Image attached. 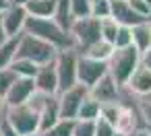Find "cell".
Returning a JSON list of instances; mask_svg holds the SVG:
<instances>
[{
	"label": "cell",
	"instance_id": "e575fe53",
	"mask_svg": "<svg viewBox=\"0 0 151 136\" xmlns=\"http://www.w3.org/2000/svg\"><path fill=\"white\" fill-rule=\"evenodd\" d=\"M128 136H149V134L145 132V128H137V130H134V132H130Z\"/></svg>",
	"mask_w": 151,
	"mask_h": 136
},
{
	"label": "cell",
	"instance_id": "5bb4252c",
	"mask_svg": "<svg viewBox=\"0 0 151 136\" xmlns=\"http://www.w3.org/2000/svg\"><path fill=\"white\" fill-rule=\"evenodd\" d=\"M33 85H35V91L42 95H58V78L54 70V62L37 68V74L33 76Z\"/></svg>",
	"mask_w": 151,
	"mask_h": 136
},
{
	"label": "cell",
	"instance_id": "d6a6232c",
	"mask_svg": "<svg viewBox=\"0 0 151 136\" xmlns=\"http://www.w3.org/2000/svg\"><path fill=\"white\" fill-rule=\"evenodd\" d=\"M29 0H6V4H13V6H25Z\"/></svg>",
	"mask_w": 151,
	"mask_h": 136
},
{
	"label": "cell",
	"instance_id": "603a6c76",
	"mask_svg": "<svg viewBox=\"0 0 151 136\" xmlns=\"http://www.w3.org/2000/svg\"><path fill=\"white\" fill-rule=\"evenodd\" d=\"M75 122H77V120H58L48 132H44V134H40V136H73Z\"/></svg>",
	"mask_w": 151,
	"mask_h": 136
},
{
	"label": "cell",
	"instance_id": "ba28073f",
	"mask_svg": "<svg viewBox=\"0 0 151 136\" xmlns=\"http://www.w3.org/2000/svg\"><path fill=\"white\" fill-rule=\"evenodd\" d=\"M106 74H108V64L106 62H97V60L79 56V60H77V83L79 85H83L85 89H91Z\"/></svg>",
	"mask_w": 151,
	"mask_h": 136
},
{
	"label": "cell",
	"instance_id": "4fadbf2b",
	"mask_svg": "<svg viewBox=\"0 0 151 136\" xmlns=\"http://www.w3.org/2000/svg\"><path fill=\"white\" fill-rule=\"evenodd\" d=\"M110 19L116 21V25H122V27H134V25H141V23H147V19L139 17L126 0H110Z\"/></svg>",
	"mask_w": 151,
	"mask_h": 136
},
{
	"label": "cell",
	"instance_id": "7402d4cb",
	"mask_svg": "<svg viewBox=\"0 0 151 136\" xmlns=\"http://www.w3.org/2000/svg\"><path fill=\"white\" fill-rule=\"evenodd\" d=\"M15 52H17V37L15 39H6L2 46H0V70H6L13 64Z\"/></svg>",
	"mask_w": 151,
	"mask_h": 136
},
{
	"label": "cell",
	"instance_id": "1f68e13d",
	"mask_svg": "<svg viewBox=\"0 0 151 136\" xmlns=\"http://www.w3.org/2000/svg\"><path fill=\"white\" fill-rule=\"evenodd\" d=\"M141 66H143V68H147V70L151 72V48H149L147 52H143V54H141Z\"/></svg>",
	"mask_w": 151,
	"mask_h": 136
},
{
	"label": "cell",
	"instance_id": "44dd1931",
	"mask_svg": "<svg viewBox=\"0 0 151 136\" xmlns=\"http://www.w3.org/2000/svg\"><path fill=\"white\" fill-rule=\"evenodd\" d=\"M97 117H99V103L93 101L91 97H87L81 103V107H79L77 120H81V122H95Z\"/></svg>",
	"mask_w": 151,
	"mask_h": 136
},
{
	"label": "cell",
	"instance_id": "74e56055",
	"mask_svg": "<svg viewBox=\"0 0 151 136\" xmlns=\"http://www.w3.org/2000/svg\"><path fill=\"white\" fill-rule=\"evenodd\" d=\"M145 2H147V4H149V6H151V0H145Z\"/></svg>",
	"mask_w": 151,
	"mask_h": 136
},
{
	"label": "cell",
	"instance_id": "d6986e66",
	"mask_svg": "<svg viewBox=\"0 0 151 136\" xmlns=\"http://www.w3.org/2000/svg\"><path fill=\"white\" fill-rule=\"evenodd\" d=\"M54 21H56V25L60 27V29H64V31H68L70 29V25H73V13H70V0H56V11H54V17H52Z\"/></svg>",
	"mask_w": 151,
	"mask_h": 136
},
{
	"label": "cell",
	"instance_id": "9c48e42d",
	"mask_svg": "<svg viewBox=\"0 0 151 136\" xmlns=\"http://www.w3.org/2000/svg\"><path fill=\"white\" fill-rule=\"evenodd\" d=\"M0 19H2V27L9 39H15L23 33L25 29V21H27V13L25 6H13L6 4V9L0 13Z\"/></svg>",
	"mask_w": 151,
	"mask_h": 136
},
{
	"label": "cell",
	"instance_id": "8fae6325",
	"mask_svg": "<svg viewBox=\"0 0 151 136\" xmlns=\"http://www.w3.org/2000/svg\"><path fill=\"white\" fill-rule=\"evenodd\" d=\"M120 89H122V87H118V85L106 74L101 80H97V83L89 89V97H91L93 101H97L99 105L118 103V101H120Z\"/></svg>",
	"mask_w": 151,
	"mask_h": 136
},
{
	"label": "cell",
	"instance_id": "cb8c5ba5",
	"mask_svg": "<svg viewBox=\"0 0 151 136\" xmlns=\"http://www.w3.org/2000/svg\"><path fill=\"white\" fill-rule=\"evenodd\" d=\"M91 17L97 21H104L110 17V0H89Z\"/></svg>",
	"mask_w": 151,
	"mask_h": 136
},
{
	"label": "cell",
	"instance_id": "52a82bcc",
	"mask_svg": "<svg viewBox=\"0 0 151 136\" xmlns=\"http://www.w3.org/2000/svg\"><path fill=\"white\" fill-rule=\"evenodd\" d=\"M89 97V89H85L83 85H75L62 93L56 95L58 99V111H60V120H77L79 107L81 103Z\"/></svg>",
	"mask_w": 151,
	"mask_h": 136
},
{
	"label": "cell",
	"instance_id": "484cf974",
	"mask_svg": "<svg viewBox=\"0 0 151 136\" xmlns=\"http://www.w3.org/2000/svg\"><path fill=\"white\" fill-rule=\"evenodd\" d=\"M139 115L145 132L151 136V99H139Z\"/></svg>",
	"mask_w": 151,
	"mask_h": 136
},
{
	"label": "cell",
	"instance_id": "d590c367",
	"mask_svg": "<svg viewBox=\"0 0 151 136\" xmlns=\"http://www.w3.org/2000/svg\"><path fill=\"white\" fill-rule=\"evenodd\" d=\"M6 9V0H0V13H2Z\"/></svg>",
	"mask_w": 151,
	"mask_h": 136
},
{
	"label": "cell",
	"instance_id": "7c38bea8",
	"mask_svg": "<svg viewBox=\"0 0 151 136\" xmlns=\"http://www.w3.org/2000/svg\"><path fill=\"white\" fill-rule=\"evenodd\" d=\"M122 89H124L126 93H130L132 97H137V99H147V97H151V72L139 64V68L130 74L128 83H126Z\"/></svg>",
	"mask_w": 151,
	"mask_h": 136
},
{
	"label": "cell",
	"instance_id": "f546056e",
	"mask_svg": "<svg viewBox=\"0 0 151 136\" xmlns=\"http://www.w3.org/2000/svg\"><path fill=\"white\" fill-rule=\"evenodd\" d=\"M93 130H95V122H81V120H77L73 136H93Z\"/></svg>",
	"mask_w": 151,
	"mask_h": 136
},
{
	"label": "cell",
	"instance_id": "6da1fadb",
	"mask_svg": "<svg viewBox=\"0 0 151 136\" xmlns=\"http://www.w3.org/2000/svg\"><path fill=\"white\" fill-rule=\"evenodd\" d=\"M23 33H29V35H33V37H37V39L50 43V46L56 48L58 52H62V50H75V41H73L70 33L64 31V29H60L54 19L27 17Z\"/></svg>",
	"mask_w": 151,
	"mask_h": 136
},
{
	"label": "cell",
	"instance_id": "30bf717a",
	"mask_svg": "<svg viewBox=\"0 0 151 136\" xmlns=\"http://www.w3.org/2000/svg\"><path fill=\"white\" fill-rule=\"evenodd\" d=\"M35 93V85H33V78H17L9 93L4 95V107H19V105H25Z\"/></svg>",
	"mask_w": 151,
	"mask_h": 136
},
{
	"label": "cell",
	"instance_id": "7a4b0ae2",
	"mask_svg": "<svg viewBox=\"0 0 151 136\" xmlns=\"http://www.w3.org/2000/svg\"><path fill=\"white\" fill-rule=\"evenodd\" d=\"M108 64V76L118 85V87H124L130 78V74L139 68L141 64V54L137 52L134 46H128V48H114L110 60L106 62Z\"/></svg>",
	"mask_w": 151,
	"mask_h": 136
},
{
	"label": "cell",
	"instance_id": "8d00e7d4",
	"mask_svg": "<svg viewBox=\"0 0 151 136\" xmlns=\"http://www.w3.org/2000/svg\"><path fill=\"white\" fill-rule=\"evenodd\" d=\"M2 111H4V101L0 99V113H2Z\"/></svg>",
	"mask_w": 151,
	"mask_h": 136
},
{
	"label": "cell",
	"instance_id": "3957f363",
	"mask_svg": "<svg viewBox=\"0 0 151 136\" xmlns=\"http://www.w3.org/2000/svg\"><path fill=\"white\" fill-rule=\"evenodd\" d=\"M56 54L58 50L52 48L50 43L29 35V33H21L17 37V52H15V58H21V60H29L33 62L35 66H44V64H50L56 60Z\"/></svg>",
	"mask_w": 151,
	"mask_h": 136
},
{
	"label": "cell",
	"instance_id": "836d02e7",
	"mask_svg": "<svg viewBox=\"0 0 151 136\" xmlns=\"http://www.w3.org/2000/svg\"><path fill=\"white\" fill-rule=\"evenodd\" d=\"M9 37H6V33H4V27H2V19H0V46H2L4 41H6Z\"/></svg>",
	"mask_w": 151,
	"mask_h": 136
},
{
	"label": "cell",
	"instance_id": "83f0119b",
	"mask_svg": "<svg viewBox=\"0 0 151 136\" xmlns=\"http://www.w3.org/2000/svg\"><path fill=\"white\" fill-rule=\"evenodd\" d=\"M17 80V76L6 68V70H0V99H4V95L9 93L11 85Z\"/></svg>",
	"mask_w": 151,
	"mask_h": 136
},
{
	"label": "cell",
	"instance_id": "f1b7e54d",
	"mask_svg": "<svg viewBox=\"0 0 151 136\" xmlns=\"http://www.w3.org/2000/svg\"><path fill=\"white\" fill-rule=\"evenodd\" d=\"M93 136H118V134H116V130H114V126H112L110 122H106V120L97 117V120H95Z\"/></svg>",
	"mask_w": 151,
	"mask_h": 136
},
{
	"label": "cell",
	"instance_id": "8992f818",
	"mask_svg": "<svg viewBox=\"0 0 151 136\" xmlns=\"http://www.w3.org/2000/svg\"><path fill=\"white\" fill-rule=\"evenodd\" d=\"M77 60H79L77 50H62L56 54L54 70H56V78H58V93L77 85Z\"/></svg>",
	"mask_w": 151,
	"mask_h": 136
},
{
	"label": "cell",
	"instance_id": "4dcf8cb0",
	"mask_svg": "<svg viewBox=\"0 0 151 136\" xmlns=\"http://www.w3.org/2000/svg\"><path fill=\"white\" fill-rule=\"evenodd\" d=\"M0 136H19L15 132V128L9 124V120L4 117V111L0 113Z\"/></svg>",
	"mask_w": 151,
	"mask_h": 136
},
{
	"label": "cell",
	"instance_id": "e0dca14e",
	"mask_svg": "<svg viewBox=\"0 0 151 136\" xmlns=\"http://www.w3.org/2000/svg\"><path fill=\"white\" fill-rule=\"evenodd\" d=\"M130 35H132V46L137 48L139 54H143L151 48V25H149V21L130 27Z\"/></svg>",
	"mask_w": 151,
	"mask_h": 136
},
{
	"label": "cell",
	"instance_id": "f35d334b",
	"mask_svg": "<svg viewBox=\"0 0 151 136\" xmlns=\"http://www.w3.org/2000/svg\"><path fill=\"white\" fill-rule=\"evenodd\" d=\"M27 136H37V134H27Z\"/></svg>",
	"mask_w": 151,
	"mask_h": 136
},
{
	"label": "cell",
	"instance_id": "277c9868",
	"mask_svg": "<svg viewBox=\"0 0 151 136\" xmlns=\"http://www.w3.org/2000/svg\"><path fill=\"white\" fill-rule=\"evenodd\" d=\"M4 117L15 128L19 136L37 134L40 130V113L31 105H19V107H4Z\"/></svg>",
	"mask_w": 151,
	"mask_h": 136
},
{
	"label": "cell",
	"instance_id": "ac0fdd59",
	"mask_svg": "<svg viewBox=\"0 0 151 136\" xmlns=\"http://www.w3.org/2000/svg\"><path fill=\"white\" fill-rule=\"evenodd\" d=\"M112 52H114V46L108 43V41H104V39H99L97 43L89 46V48H87L85 52H81L79 56H85V58H91V60H97V62H108L110 56H112Z\"/></svg>",
	"mask_w": 151,
	"mask_h": 136
},
{
	"label": "cell",
	"instance_id": "5b68a950",
	"mask_svg": "<svg viewBox=\"0 0 151 136\" xmlns=\"http://www.w3.org/2000/svg\"><path fill=\"white\" fill-rule=\"evenodd\" d=\"M73 41H75V50L81 54L85 52L89 46L97 43L101 39V33H99V21L93 19V17H85V19H75L70 29H68Z\"/></svg>",
	"mask_w": 151,
	"mask_h": 136
},
{
	"label": "cell",
	"instance_id": "9a60e30c",
	"mask_svg": "<svg viewBox=\"0 0 151 136\" xmlns=\"http://www.w3.org/2000/svg\"><path fill=\"white\" fill-rule=\"evenodd\" d=\"M37 113H40V130H37V134H44L60 120L56 95H46L42 105H40V109H37Z\"/></svg>",
	"mask_w": 151,
	"mask_h": 136
},
{
	"label": "cell",
	"instance_id": "ffe728a7",
	"mask_svg": "<svg viewBox=\"0 0 151 136\" xmlns=\"http://www.w3.org/2000/svg\"><path fill=\"white\" fill-rule=\"evenodd\" d=\"M37 68H40V66H35L33 62L21 60V58H15L13 64L9 66V70H11L17 78H33V76L37 74Z\"/></svg>",
	"mask_w": 151,
	"mask_h": 136
},
{
	"label": "cell",
	"instance_id": "d4e9b609",
	"mask_svg": "<svg viewBox=\"0 0 151 136\" xmlns=\"http://www.w3.org/2000/svg\"><path fill=\"white\" fill-rule=\"evenodd\" d=\"M116 31H118V25H116V21L114 19H104V21H99V33H101V39L104 41H108V43H112L114 46V37H116Z\"/></svg>",
	"mask_w": 151,
	"mask_h": 136
},
{
	"label": "cell",
	"instance_id": "4316f807",
	"mask_svg": "<svg viewBox=\"0 0 151 136\" xmlns=\"http://www.w3.org/2000/svg\"><path fill=\"white\" fill-rule=\"evenodd\" d=\"M128 46H132L130 27L118 25V31H116V37H114V48H128Z\"/></svg>",
	"mask_w": 151,
	"mask_h": 136
},
{
	"label": "cell",
	"instance_id": "ab89813d",
	"mask_svg": "<svg viewBox=\"0 0 151 136\" xmlns=\"http://www.w3.org/2000/svg\"><path fill=\"white\" fill-rule=\"evenodd\" d=\"M37 136H40V134H37Z\"/></svg>",
	"mask_w": 151,
	"mask_h": 136
},
{
	"label": "cell",
	"instance_id": "2e32d148",
	"mask_svg": "<svg viewBox=\"0 0 151 136\" xmlns=\"http://www.w3.org/2000/svg\"><path fill=\"white\" fill-rule=\"evenodd\" d=\"M56 11V0H29L25 4L27 17H37V19H52Z\"/></svg>",
	"mask_w": 151,
	"mask_h": 136
}]
</instances>
